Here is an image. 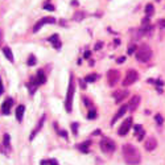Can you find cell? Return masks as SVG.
Wrapping results in <instances>:
<instances>
[{"label":"cell","mask_w":165,"mask_h":165,"mask_svg":"<svg viewBox=\"0 0 165 165\" xmlns=\"http://www.w3.org/2000/svg\"><path fill=\"white\" fill-rule=\"evenodd\" d=\"M3 54H4V56L7 57V60H8L9 62H13V60H15V58H13L12 50H11L8 46H4V48H3Z\"/></svg>","instance_id":"19"},{"label":"cell","mask_w":165,"mask_h":165,"mask_svg":"<svg viewBox=\"0 0 165 165\" xmlns=\"http://www.w3.org/2000/svg\"><path fill=\"white\" fill-rule=\"evenodd\" d=\"M27 87L29 89V93H31V94H35L36 89H37V87H38L37 81H36V79H31V82L27 83Z\"/></svg>","instance_id":"18"},{"label":"cell","mask_w":165,"mask_h":165,"mask_svg":"<svg viewBox=\"0 0 165 165\" xmlns=\"http://www.w3.org/2000/svg\"><path fill=\"white\" fill-rule=\"evenodd\" d=\"M4 93V87H3V82H2V78H0V95Z\"/></svg>","instance_id":"33"},{"label":"cell","mask_w":165,"mask_h":165,"mask_svg":"<svg viewBox=\"0 0 165 165\" xmlns=\"http://www.w3.org/2000/svg\"><path fill=\"white\" fill-rule=\"evenodd\" d=\"M139 104H140V97H139V95H134V97L131 98L130 103H128V108H131L132 111H134V110H136L139 107Z\"/></svg>","instance_id":"12"},{"label":"cell","mask_w":165,"mask_h":165,"mask_svg":"<svg viewBox=\"0 0 165 165\" xmlns=\"http://www.w3.org/2000/svg\"><path fill=\"white\" fill-rule=\"evenodd\" d=\"M4 145L5 147H9V135L8 134L4 135Z\"/></svg>","instance_id":"29"},{"label":"cell","mask_w":165,"mask_h":165,"mask_svg":"<svg viewBox=\"0 0 165 165\" xmlns=\"http://www.w3.org/2000/svg\"><path fill=\"white\" fill-rule=\"evenodd\" d=\"M48 41L52 44L56 49H60V48H61V41H60V36H58V35H52Z\"/></svg>","instance_id":"13"},{"label":"cell","mask_w":165,"mask_h":165,"mask_svg":"<svg viewBox=\"0 0 165 165\" xmlns=\"http://www.w3.org/2000/svg\"><path fill=\"white\" fill-rule=\"evenodd\" d=\"M44 122H45V115H42V116H41V119H40V122H38V124H37V127H36V128H35V131L32 132V135H31V140H33V139H35V136L37 135V132L42 128Z\"/></svg>","instance_id":"16"},{"label":"cell","mask_w":165,"mask_h":165,"mask_svg":"<svg viewBox=\"0 0 165 165\" xmlns=\"http://www.w3.org/2000/svg\"><path fill=\"white\" fill-rule=\"evenodd\" d=\"M54 23H56V19H53V17H44V19H41L37 24L35 25V28H33V32H35V33L38 32L45 24H54Z\"/></svg>","instance_id":"8"},{"label":"cell","mask_w":165,"mask_h":165,"mask_svg":"<svg viewBox=\"0 0 165 165\" xmlns=\"http://www.w3.org/2000/svg\"><path fill=\"white\" fill-rule=\"evenodd\" d=\"M2 38H3V35H2V31H0V44H2Z\"/></svg>","instance_id":"39"},{"label":"cell","mask_w":165,"mask_h":165,"mask_svg":"<svg viewBox=\"0 0 165 165\" xmlns=\"http://www.w3.org/2000/svg\"><path fill=\"white\" fill-rule=\"evenodd\" d=\"M160 28H165V20H160Z\"/></svg>","instance_id":"35"},{"label":"cell","mask_w":165,"mask_h":165,"mask_svg":"<svg viewBox=\"0 0 165 165\" xmlns=\"http://www.w3.org/2000/svg\"><path fill=\"white\" fill-rule=\"evenodd\" d=\"M127 95H128V91H116L114 94V97H115L116 103H120V102H123V99L127 98Z\"/></svg>","instance_id":"14"},{"label":"cell","mask_w":165,"mask_h":165,"mask_svg":"<svg viewBox=\"0 0 165 165\" xmlns=\"http://www.w3.org/2000/svg\"><path fill=\"white\" fill-rule=\"evenodd\" d=\"M101 149L104 153L114 152V151H115V143H114L111 139H108V137H103L101 140Z\"/></svg>","instance_id":"5"},{"label":"cell","mask_w":165,"mask_h":165,"mask_svg":"<svg viewBox=\"0 0 165 165\" xmlns=\"http://www.w3.org/2000/svg\"><path fill=\"white\" fill-rule=\"evenodd\" d=\"M131 127H132V118H127V119L123 122L122 126H120L118 134L120 135V136H124V135L128 134V131L131 130Z\"/></svg>","instance_id":"7"},{"label":"cell","mask_w":165,"mask_h":165,"mask_svg":"<svg viewBox=\"0 0 165 165\" xmlns=\"http://www.w3.org/2000/svg\"><path fill=\"white\" fill-rule=\"evenodd\" d=\"M44 9H46V11H54V7L50 4V3H45V4H44Z\"/></svg>","instance_id":"27"},{"label":"cell","mask_w":165,"mask_h":165,"mask_svg":"<svg viewBox=\"0 0 165 165\" xmlns=\"http://www.w3.org/2000/svg\"><path fill=\"white\" fill-rule=\"evenodd\" d=\"M90 54H91L90 50H86V53H85V58H89V57H90Z\"/></svg>","instance_id":"38"},{"label":"cell","mask_w":165,"mask_h":165,"mask_svg":"<svg viewBox=\"0 0 165 165\" xmlns=\"http://www.w3.org/2000/svg\"><path fill=\"white\" fill-rule=\"evenodd\" d=\"M13 104V99L12 98H7L4 102H3V106H2V112L4 115H8L9 111H11V107Z\"/></svg>","instance_id":"10"},{"label":"cell","mask_w":165,"mask_h":165,"mask_svg":"<svg viewBox=\"0 0 165 165\" xmlns=\"http://www.w3.org/2000/svg\"><path fill=\"white\" fill-rule=\"evenodd\" d=\"M83 102H85V103H86L87 107H91V104H93V103H91V102H90L87 98H83Z\"/></svg>","instance_id":"32"},{"label":"cell","mask_w":165,"mask_h":165,"mask_svg":"<svg viewBox=\"0 0 165 165\" xmlns=\"http://www.w3.org/2000/svg\"><path fill=\"white\" fill-rule=\"evenodd\" d=\"M134 130L135 132H136V135H137V140H143V137H144V130H143V127L140 126V124H136V126H134Z\"/></svg>","instance_id":"17"},{"label":"cell","mask_w":165,"mask_h":165,"mask_svg":"<svg viewBox=\"0 0 165 165\" xmlns=\"http://www.w3.org/2000/svg\"><path fill=\"white\" fill-rule=\"evenodd\" d=\"M60 134H61V135H62V136H64L65 139L68 137V134H66V131H60Z\"/></svg>","instance_id":"37"},{"label":"cell","mask_w":165,"mask_h":165,"mask_svg":"<svg viewBox=\"0 0 165 165\" xmlns=\"http://www.w3.org/2000/svg\"><path fill=\"white\" fill-rule=\"evenodd\" d=\"M97 78H98V77L95 75V74H90V75L86 77L85 81H86V82H89V83H91V82H95V81H97Z\"/></svg>","instance_id":"24"},{"label":"cell","mask_w":165,"mask_h":165,"mask_svg":"<svg viewBox=\"0 0 165 165\" xmlns=\"http://www.w3.org/2000/svg\"><path fill=\"white\" fill-rule=\"evenodd\" d=\"M137 79H139V74H137L136 70H128L127 74H126V77H124V79H123V83H122V85L126 86V87H127V86H131L132 83H135Z\"/></svg>","instance_id":"4"},{"label":"cell","mask_w":165,"mask_h":165,"mask_svg":"<svg viewBox=\"0 0 165 165\" xmlns=\"http://www.w3.org/2000/svg\"><path fill=\"white\" fill-rule=\"evenodd\" d=\"M83 17H85V13H83V12H79V11L74 15V20H75V21H81V20H83Z\"/></svg>","instance_id":"23"},{"label":"cell","mask_w":165,"mask_h":165,"mask_svg":"<svg viewBox=\"0 0 165 165\" xmlns=\"http://www.w3.org/2000/svg\"><path fill=\"white\" fill-rule=\"evenodd\" d=\"M87 118H89V119H95V118H97V112H95V110H93V111H90V112H89Z\"/></svg>","instance_id":"28"},{"label":"cell","mask_w":165,"mask_h":165,"mask_svg":"<svg viewBox=\"0 0 165 165\" xmlns=\"http://www.w3.org/2000/svg\"><path fill=\"white\" fill-rule=\"evenodd\" d=\"M135 57H136V60L139 62L145 64V62H148L152 58V49L147 45V44H143V45H140L136 49V52H135Z\"/></svg>","instance_id":"2"},{"label":"cell","mask_w":165,"mask_h":165,"mask_svg":"<svg viewBox=\"0 0 165 165\" xmlns=\"http://www.w3.org/2000/svg\"><path fill=\"white\" fill-rule=\"evenodd\" d=\"M123 157H124V161L128 164V165H137L141 160V156H140V152L137 151L136 147L131 145V144H126L123 145Z\"/></svg>","instance_id":"1"},{"label":"cell","mask_w":165,"mask_h":165,"mask_svg":"<svg viewBox=\"0 0 165 165\" xmlns=\"http://www.w3.org/2000/svg\"><path fill=\"white\" fill-rule=\"evenodd\" d=\"M120 78V73L118 70H110L107 73V82L110 86H114L118 83V81Z\"/></svg>","instance_id":"6"},{"label":"cell","mask_w":165,"mask_h":165,"mask_svg":"<svg viewBox=\"0 0 165 165\" xmlns=\"http://www.w3.org/2000/svg\"><path fill=\"white\" fill-rule=\"evenodd\" d=\"M102 48V42H98L97 45H95V50H99Z\"/></svg>","instance_id":"36"},{"label":"cell","mask_w":165,"mask_h":165,"mask_svg":"<svg viewBox=\"0 0 165 165\" xmlns=\"http://www.w3.org/2000/svg\"><path fill=\"white\" fill-rule=\"evenodd\" d=\"M27 64L29 65V66H33V65H36V57L33 56V54H31V56L28 57V62Z\"/></svg>","instance_id":"25"},{"label":"cell","mask_w":165,"mask_h":165,"mask_svg":"<svg viewBox=\"0 0 165 165\" xmlns=\"http://www.w3.org/2000/svg\"><path fill=\"white\" fill-rule=\"evenodd\" d=\"M127 110H128V104H123L122 107L119 108V111L116 112V115L114 116V119L111 120V124H115L116 122H118V119H120V118H122V116L124 115V114H126V111H127Z\"/></svg>","instance_id":"11"},{"label":"cell","mask_w":165,"mask_h":165,"mask_svg":"<svg viewBox=\"0 0 165 165\" xmlns=\"http://www.w3.org/2000/svg\"><path fill=\"white\" fill-rule=\"evenodd\" d=\"M155 119H156V122H157V124H163L164 123V119H163V116L160 115V114H157V115H155Z\"/></svg>","instance_id":"26"},{"label":"cell","mask_w":165,"mask_h":165,"mask_svg":"<svg viewBox=\"0 0 165 165\" xmlns=\"http://www.w3.org/2000/svg\"><path fill=\"white\" fill-rule=\"evenodd\" d=\"M157 147V140L153 136H149V137H147V140L144 141V148L147 149V151H153Z\"/></svg>","instance_id":"9"},{"label":"cell","mask_w":165,"mask_h":165,"mask_svg":"<svg viewBox=\"0 0 165 165\" xmlns=\"http://www.w3.org/2000/svg\"><path fill=\"white\" fill-rule=\"evenodd\" d=\"M136 49H137V48L135 46V45H134V46L131 45L130 48H128V54H134V52H136Z\"/></svg>","instance_id":"30"},{"label":"cell","mask_w":165,"mask_h":165,"mask_svg":"<svg viewBox=\"0 0 165 165\" xmlns=\"http://www.w3.org/2000/svg\"><path fill=\"white\" fill-rule=\"evenodd\" d=\"M74 90H75V86H74V77L73 74H70V82H69V89H68V95H66V99H65V108L68 112H71V108H73V97H74Z\"/></svg>","instance_id":"3"},{"label":"cell","mask_w":165,"mask_h":165,"mask_svg":"<svg viewBox=\"0 0 165 165\" xmlns=\"http://www.w3.org/2000/svg\"><path fill=\"white\" fill-rule=\"evenodd\" d=\"M71 128H73V134L77 135V130H78V124H77V123H73V124H71Z\"/></svg>","instance_id":"31"},{"label":"cell","mask_w":165,"mask_h":165,"mask_svg":"<svg viewBox=\"0 0 165 165\" xmlns=\"http://www.w3.org/2000/svg\"><path fill=\"white\" fill-rule=\"evenodd\" d=\"M24 112H25V106L24 104L17 106V108H16V119H17V122H21V120H23Z\"/></svg>","instance_id":"15"},{"label":"cell","mask_w":165,"mask_h":165,"mask_svg":"<svg viewBox=\"0 0 165 165\" xmlns=\"http://www.w3.org/2000/svg\"><path fill=\"white\" fill-rule=\"evenodd\" d=\"M36 81H37L38 85H44V83L46 82V77H45V74H44L42 70L37 71V78H36Z\"/></svg>","instance_id":"20"},{"label":"cell","mask_w":165,"mask_h":165,"mask_svg":"<svg viewBox=\"0 0 165 165\" xmlns=\"http://www.w3.org/2000/svg\"><path fill=\"white\" fill-rule=\"evenodd\" d=\"M124 61H126V57H120V58H118V64H123Z\"/></svg>","instance_id":"34"},{"label":"cell","mask_w":165,"mask_h":165,"mask_svg":"<svg viewBox=\"0 0 165 165\" xmlns=\"http://www.w3.org/2000/svg\"><path fill=\"white\" fill-rule=\"evenodd\" d=\"M153 12H155V7H153V4H147V7H145V13H147V17L152 16Z\"/></svg>","instance_id":"21"},{"label":"cell","mask_w":165,"mask_h":165,"mask_svg":"<svg viewBox=\"0 0 165 165\" xmlns=\"http://www.w3.org/2000/svg\"><path fill=\"white\" fill-rule=\"evenodd\" d=\"M90 144H91V141H86V143H83V144H79L78 148H79L82 152L87 153V152H89V145H90Z\"/></svg>","instance_id":"22"}]
</instances>
